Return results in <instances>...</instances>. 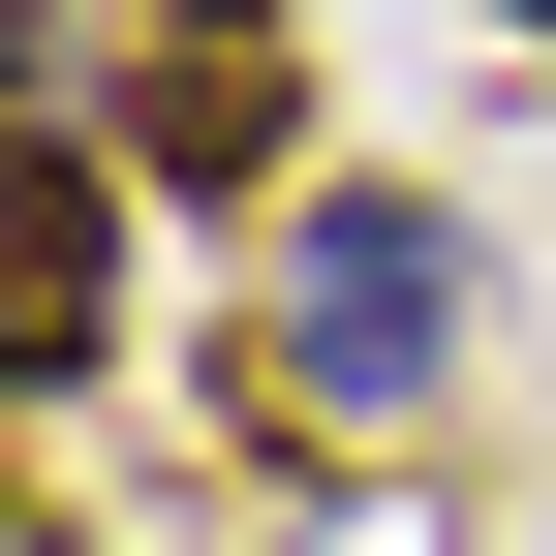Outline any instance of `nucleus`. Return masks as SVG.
<instances>
[{"label": "nucleus", "mask_w": 556, "mask_h": 556, "mask_svg": "<svg viewBox=\"0 0 556 556\" xmlns=\"http://www.w3.org/2000/svg\"><path fill=\"white\" fill-rule=\"evenodd\" d=\"M124 340V124H31V402H93Z\"/></svg>", "instance_id": "7ed1b4c3"}, {"label": "nucleus", "mask_w": 556, "mask_h": 556, "mask_svg": "<svg viewBox=\"0 0 556 556\" xmlns=\"http://www.w3.org/2000/svg\"><path fill=\"white\" fill-rule=\"evenodd\" d=\"M464 340H495V248H464L433 186H340V217L278 248V402H309V433H402V402H464Z\"/></svg>", "instance_id": "f257e3e1"}, {"label": "nucleus", "mask_w": 556, "mask_h": 556, "mask_svg": "<svg viewBox=\"0 0 556 556\" xmlns=\"http://www.w3.org/2000/svg\"><path fill=\"white\" fill-rule=\"evenodd\" d=\"M124 31V155L155 186H278L309 155V31H278V0H93Z\"/></svg>", "instance_id": "f03ea898"}, {"label": "nucleus", "mask_w": 556, "mask_h": 556, "mask_svg": "<svg viewBox=\"0 0 556 556\" xmlns=\"http://www.w3.org/2000/svg\"><path fill=\"white\" fill-rule=\"evenodd\" d=\"M495 31H526V62H556V0H495Z\"/></svg>", "instance_id": "20e7f679"}]
</instances>
